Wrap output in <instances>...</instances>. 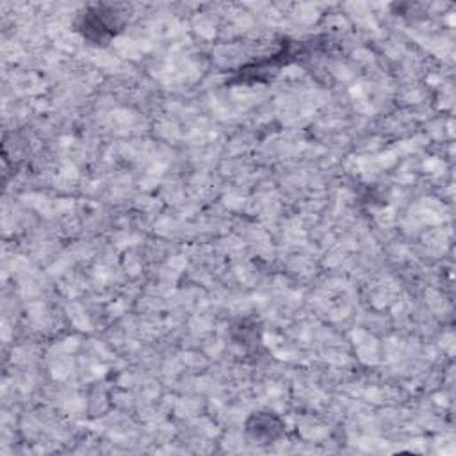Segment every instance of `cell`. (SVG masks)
<instances>
[{"mask_svg":"<svg viewBox=\"0 0 456 456\" xmlns=\"http://www.w3.org/2000/svg\"><path fill=\"white\" fill-rule=\"evenodd\" d=\"M246 433L255 444H273L283 437L285 424L273 412H255L246 421Z\"/></svg>","mask_w":456,"mask_h":456,"instance_id":"cell-1","label":"cell"},{"mask_svg":"<svg viewBox=\"0 0 456 456\" xmlns=\"http://www.w3.org/2000/svg\"><path fill=\"white\" fill-rule=\"evenodd\" d=\"M111 13H105L104 8H98L97 12H89L88 15H84L82 19V26L81 31L84 33V38L95 42L97 45H104L107 43L112 36H116V31L120 27L118 20H107Z\"/></svg>","mask_w":456,"mask_h":456,"instance_id":"cell-2","label":"cell"}]
</instances>
